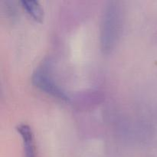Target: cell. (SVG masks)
I'll list each match as a JSON object with an SVG mask.
<instances>
[{
	"label": "cell",
	"instance_id": "1",
	"mask_svg": "<svg viewBox=\"0 0 157 157\" xmlns=\"http://www.w3.org/2000/svg\"><path fill=\"white\" fill-rule=\"evenodd\" d=\"M121 14L116 2H110L106 7L101 22V38L102 48L110 52L114 46L120 32Z\"/></svg>",
	"mask_w": 157,
	"mask_h": 157
},
{
	"label": "cell",
	"instance_id": "2",
	"mask_svg": "<svg viewBox=\"0 0 157 157\" xmlns=\"http://www.w3.org/2000/svg\"><path fill=\"white\" fill-rule=\"evenodd\" d=\"M32 81L34 85L46 93L61 100L68 99L67 94L55 82L52 77L48 75L44 67H38L32 75Z\"/></svg>",
	"mask_w": 157,
	"mask_h": 157
},
{
	"label": "cell",
	"instance_id": "3",
	"mask_svg": "<svg viewBox=\"0 0 157 157\" xmlns=\"http://www.w3.org/2000/svg\"><path fill=\"white\" fill-rule=\"evenodd\" d=\"M16 130L22 138L25 157H35L33 132L30 126L26 124H20L17 126Z\"/></svg>",
	"mask_w": 157,
	"mask_h": 157
},
{
	"label": "cell",
	"instance_id": "4",
	"mask_svg": "<svg viewBox=\"0 0 157 157\" xmlns=\"http://www.w3.org/2000/svg\"><path fill=\"white\" fill-rule=\"evenodd\" d=\"M21 5L35 20L41 21L44 17V10L41 8V5L38 1L35 0H22L21 1Z\"/></svg>",
	"mask_w": 157,
	"mask_h": 157
}]
</instances>
